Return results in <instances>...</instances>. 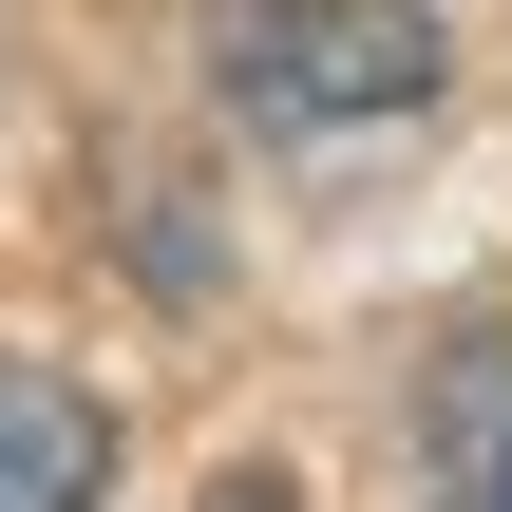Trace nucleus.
Wrapping results in <instances>:
<instances>
[{
	"mask_svg": "<svg viewBox=\"0 0 512 512\" xmlns=\"http://www.w3.org/2000/svg\"><path fill=\"white\" fill-rule=\"evenodd\" d=\"M209 512H304V494H285V475L247 456V475H209Z\"/></svg>",
	"mask_w": 512,
	"mask_h": 512,
	"instance_id": "4",
	"label": "nucleus"
},
{
	"mask_svg": "<svg viewBox=\"0 0 512 512\" xmlns=\"http://www.w3.org/2000/svg\"><path fill=\"white\" fill-rule=\"evenodd\" d=\"M0 512H114V418L57 361H0Z\"/></svg>",
	"mask_w": 512,
	"mask_h": 512,
	"instance_id": "2",
	"label": "nucleus"
},
{
	"mask_svg": "<svg viewBox=\"0 0 512 512\" xmlns=\"http://www.w3.org/2000/svg\"><path fill=\"white\" fill-rule=\"evenodd\" d=\"M209 76H228L247 133H361V114L437 95V19L418 0H228Z\"/></svg>",
	"mask_w": 512,
	"mask_h": 512,
	"instance_id": "1",
	"label": "nucleus"
},
{
	"mask_svg": "<svg viewBox=\"0 0 512 512\" xmlns=\"http://www.w3.org/2000/svg\"><path fill=\"white\" fill-rule=\"evenodd\" d=\"M437 512H512V342L437 380Z\"/></svg>",
	"mask_w": 512,
	"mask_h": 512,
	"instance_id": "3",
	"label": "nucleus"
}]
</instances>
